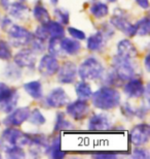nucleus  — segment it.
I'll use <instances>...</instances> for the list:
<instances>
[{
  "label": "nucleus",
  "instance_id": "f257e3e1",
  "mask_svg": "<svg viewBox=\"0 0 150 159\" xmlns=\"http://www.w3.org/2000/svg\"><path fill=\"white\" fill-rule=\"evenodd\" d=\"M92 102L97 109L110 111L120 104L119 92L112 87H102L92 94Z\"/></svg>",
  "mask_w": 150,
  "mask_h": 159
},
{
  "label": "nucleus",
  "instance_id": "f03ea898",
  "mask_svg": "<svg viewBox=\"0 0 150 159\" xmlns=\"http://www.w3.org/2000/svg\"><path fill=\"white\" fill-rule=\"evenodd\" d=\"M104 67L102 63L94 57L85 59L77 68V74L82 81H92L103 75Z\"/></svg>",
  "mask_w": 150,
  "mask_h": 159
},
{
  "label": "nucleus",
  "instance_id": "7ed1b4c3",
  "mask_svg": "<svg viewBox=\"0 0 150 159\" xmlns=\"http://www.w3.org/2000/svg\"><path fill=\"white\" fill-rule=\"evenodd\" d=\"M29 145L27 133L22 132L14 127H8L3 130L1 138H0V148L2 150H6L7 148L14 146H27Z\"/></svg>",
  "mask_w": 150,
  "mask_h": 159
},
{
  "label": "nucleus",
  "instance_id": "20e7f679",
  "mask_svg": "<svg viewBox=\"0 0 150 159\" xmlns=\"http://www.w3.org/2000/svg\"><path fill=\"white\" fill-rule=\"evenodd\" d=\"M113 72L115 74L121 82L129 81L135 77V67L132 63V59L116 55L114 56L112 62Z\"/></svg>",
  "mask_w": 150,
  "mask_h": 159
},
{
  "label": "nucleus",
  "instance_id": "39448f33",
  "mask_svg": "<svg viewBox=\"0 0 150 159\" xmlns=\"http://www.w3.org/2000/svg\"><path fill=\"white\" fill-rule=\"evenodd\" d=\"M32 34L26 28L19 26V25H12L9 26L8 29V39L11 43L15 48H22L30 43L32 39Z\"/></svg>",
  "mask_w": 150,
  "mask_h": 159
},
{
  "label": "nucleus",
  "instance_id": "423d86ee",
  "mask_svg": "<svg viewBox=\"0 0 150 159\" xmlns=\"http://www.w3.org/2000/svg\"><path fill=\"white\" fill-rule=\"evenodd\" d=\"M150 138V127L148 124H138L130 132V141L135 146L147 144Z\"/></svg>",
  "mask_w": 150,
  "mask_h": 159
},
{
  "label": "nucleus",
  "instance_id": "0eeeda50",
  "mask_svg": "<svg viewBox=\"0 0 150 159\" xmlns=\"http://www.w3.org/2000/svg\"><path fill=\"white\" fill-rule=\"evenodd\" d=\"M66 112L74 120H82L90 112V106L87 99H78L74 102L69 103L66 107Z\"/></svg>",
  "mask_w": 150,
  "mask_h": 159
},
{
  "label": "nucleus",
  "instance_id": "6e6552de",
  "mask_svg": "<svg viewBox=\"0 0 150 159\" xmlns=\"http://www.w3.org/2000/svg\"><path fill=\"white\" fill-rule=\"evenodd\" d=\"M57 74H58V81L61 84H72L75 82L77 77V66L71 61H66L61 67H59Z\"/></svg>",
  "mask_w": 150,
  "mask_h": 159
},
{
  "label": "nucleus",
  "instance_id": "1a4fd4ad",
  "mask_svg": "<svg viewBox=\"0 0 150 159\" xmlns=\"http://www.w3.org/2000/svg\"><path fill=\"white\" fill-rule=\"evenodd\" d=\"M69 102V96L67 95L63 88L58 87L53 89L52 91L47 94L45 98V103L47 107H55V109H59L64 106H66Z\"/></svg>",
  "mask_w": 150,
  "mask_h": 159
},
{
  "label": "nucleus",
  "instance_id": "9d476101",
  "mask_svg": "<svg viewBox=\"0 0 150 159\" xmlns=\"http://www.w3.org/2000/svg\"><path fill=\"white\" fill-rule=\"evenodd\" d=\"M59 67L60 65L58 59L55 56L47 54V55H44L40 59L39 65H38V70L43 77H53L54 75L57 74Z\"/></svg>",
  "mask_w": 150,
  "mask_h": 159
},
{
  "label": "nucleus",
  "instance_id": "9b49d317",
  "mask_svg": "<svg viewBox=\"0 0 150 159\" xmlns=\"http://www.w3.org/2000/svg\"><path fill=\"white\" fill-rule=\"evenodd\" d=\"M30 114V109L28 107H18L9 113V115L3 120V124L7 127H15L22 125L25 121H27Z\"/></svg>",
  "mask_w": 150,
  "mask_h": 159
},
{
  "label": "nucleus",
  "instance_id": "f8f14e48",
  "mask_svg": "<svg viewBox=\"0 0 150 159\" xmlns=\"http://www.w3.org/2000/svg\"><path fill=\"white\" fill-rule=\"evenodd\" d=\"M15 64L20 68L34 69L36 65V56L31 49H23L15 54L14 58Z\"/></svg>",
  "mask_w": 150,
  "mask_h": 159
},
{
  "label": "nucleus",
  "instance_id": "ddd939ff",
  "mask_svg": "<svg viewBox=\"0 0 150 159\" xmlns=\"http://www.w3.org/2000/svg\"><path fill=\"white\" fill-rule=\"evenodd\" d=\"M110 23L112 24L113 27H115L116 29L121 31L123 34H126L127 36H134L136 35V28L135 25L132 24L127 20L126 17L121 16L119 14H115L110 20Z\"/></svg>",
  "mask_w": 150,
  "mask_h": 159
},
{
  "label": "nucleus",
  "instance_id": "4468645a",
  "mask_svg": "<svg viewBox=\"0 0 150 159\" xmlns=\"http://www.w3.org/2000/svg\"><path fill=\"white\" fill-rule=\"evenodd\" d=\"M88 129L92 131L108 130L111 127V120L106 114H95L88 120Z\"/></svg>",
  "mask_w": 150,
  "mask_h": 159
},
{
  "label": "nucleus",
  "instance_id": "2eb2a0df",
  "mask_svg": "<svg viewBox=\"0 0 150 159\" xmlns=\"http://www.w3.org/2000/svg\"><path fill=\"white\" fill-rule=\"evenodd\" d=\"M123 91L131 98H140L144 95L145 87L141 80L133 78L123 86Z\"/></svg>",
  "mask_w": 150,
  "mask_h": 159
},
{
  "label": "nucleus",
  "instance_id": "dca6fc26",
  "mask_svg": "<svg viewBox=\"0 0 150 159\" xmlns=\"http://www.w3.org/2000/svg\"><path fill=\"white\" fill-rule=\"evenodd\" d=\"M117 55L126 57V58L134 59L138 56V51L131 40L122 39L117 44Z\"/></svg>",
  "mask_w": 150,
  "mask_h": 159
},
{
  "label": "nucleus",
  "instance_id": "f3484780",
  "mask_svg": "<svg viewBox=\"0 0 150 159\" xmlns=\"http://www.w3.org/2000/svg\"><path fill=\"white\" fill-rule=\"evenodd\" d=\"M8 12L12 18L18 20H25L29 16V8L27 5H25L23 2L15 1L12 2L8 6Z\"/></svg>",
  "mask_w": 150,
  "mask_h": 159
},
{
  "label": "nucleus",
  "instance_id": "a211bd4d",
  "mask_svg": "<svg viewBox=\"0 0 150 159\" xmlns=\"http://www.w3.org/2000/svg\"><path fill=\"white\" fill-rule=\"evenodd\" d=\"M61 49L63 53L66 55H75L80 51L81 44L77 39H68V37H62L60 40Z\"/></svg>",
  "mask_w": 150,
  "mask_h": 159
},
{
  "label": "nucleus",
  "instance_id": "6ab92c4d",
  "mask_svg": "<svg viewBox=\"0 0 150 159\" xmlns=\"http://www.w3.org/2000/svg\"><path fill=\"white\" fill-rule=\"evenodd\" d=\"M45 152L52 158L55 159H62L66 156V153L61 150V136L58 135L57 138L53 139L52 144L47 146Z\"/></svg>",
  "mask_w": 150,
  "mask_h": 159
},
{
  "label": "nucleus",
  "instance_id": "aec40b11",
  "mask_svg": "<svg viewBox=\"0 0 150 159\" xmlns=\"http://www.w3.org/2000/svg\"><path fill=\"white\" fill-rule=\"evenodd\" d=\"M19 94L17 91H14L11 96H8L7 98H5L4 100L0 101V112L5 113V114H9L11 111H14L15 109L18 104V100H19Z\"/></svg>",
  "mask_w": 150,
  "mask_h": 159
},
{
  "label": "nucleus",
  "instance_id": "412c9836",
  "mask_svg": "<svg viewBox=\"0 0 150 159\" xmlns=\"http://www.w3.org/2000/svg\"><path fill=\"white\" fill-rule=\"evenodd\" d=\"M104 34L101 32V31H98L88 39V43H87V47L88 49L92 51V52H96V51L101 50L104 46Z\"/></svg>",
  "mask_w": 150,
  "mask_h": 159
},
{
  "label": "nucleus",
  "instance_id": "4be33fe9",
  "mask_svg": "<svg viewBox=\"0 0 150 159\" xmlns=\"http://www.w3.org/2000/svg\"><path fill=\"white\" fill-rule=\"evenodd\" d=\"M24 89L34 99H40L42 97V85L39 81H32L24 84Z\"/></svg>",
  "mask_w": 150,
  "mask_h": 159
},
{
  "label": "nucleus",
  "instance_id": "5701e85b",
  "mask_svg": "<svg viewBox=\"0 0 150 159\" xmlns=\"http://www.w3.org/2000/svg\"><path fill=\"white\" fill-rule=\"evenodd\" d=\"M44 26L46 28L49 37L62 39V37L65 36V29L62 26V24L59 23V22L49 20L46 24H44Z\"/></svg>",
  "mask_w": 150,
  "mask_h": 159
},
{
  "label": "nucleus",
  "instance_id": "b1692460",
  "mask_svg": "<svg viewBox=\"0 0 150 159\" xmlns=\"http://www.w3.org/2000/svg\"><path fill=\"white\" fill-rule=\"evenodd\" d=\"M28 134V139H29V145L32 147H36V148H43L46 149L49 146L47 143V139L44 134H40V133H34V134Z\"/></svg>",
  "mask_w": 150,
  "mask_h": 159
},
{
  "label": "nucleus",
  "instance_id": "393cba45",
  "mask_svg": "<svg viewBox=\"0 0 150 159\" xmlns=\"http://www.w3.org/2000/svg\"><path fill=\"white\" fill-rule=\"evenodd\" d=\"M90 11L91 14L94 16L95 18L97 19H101L106 17L109 12V8H108V5L105 4L103 2H95L92 3V5L90 7Z\"/></svg>",
  "mask_w": 150,
  "mask_h": 159
},
{
  "label": "nucleus",
  "instance_id": "a878e982",
  "mask_svg": "<svg viewBox=\"0 0 150 159\" xmlns=\"http://www.w3.org/2000/svg\"><path fill=\"white\" fill-rule=\"evenodd\" d=\"M75 92L79 99H88L92 94L91 86L87 82H79L75 86Z\"/></svg>",
  "mask_w": 150,
  "mask_h": 159
},
{
  "label": "nucleus",
  "instance_id": "bb28decb",
  "mask_svg": "<svg viewBox=\"0 0 150 159\" xmlns=\"http://www.w3.org/2000/svg\"><path fill=\"white\" fill-rule=\"evenodd\" d=\"M33 16L35 20L38 21L41 25L46 24L47 22L50 20L49 14L47 11V9L42 5H36L33 8Z\"/></svg>",
  "mask_w": 150,
  "mask_h": 159
},
{
  "label": "nucleus",
  "instance_id": "cd10ccee",
  "mask_svg": "<svg viewBox=\"0 0 150 159\" xmlns=\"http://www.w3.org/2000/svg\"><path fill=\"white\" fill-rule=\"evenodd\" d=\"M136 28V35L146 36L149 34L150 31V19L148 17L142 18L135 24Z\"/></svg>",
  "mask_w": 150,
  "mask_h": 159
},
{
  "label": "nucleus",
  "instance_id": "c85d7f7f",
  "mask_svg": "<svg viewBox=\"0 0 150 159\" xmlns=\"http://www.w3.org/2000/svg\"><path fill=\"white\" fill-rule=\"evenodd\" d=\"M72 129V124L69 122L68 120H66L65 115L60 112L57 114V119L55 123V131H61V130H68Z\"/></svg>",
  "mask_w": 150,
  "mask_h": 159
},
{
  "label": "nucleus",
  "instance_id": "c756f323",
  "mask_svg": "<svg viewBox=\"0 0 150 159\" xmlns=\"http://www.w3.org/2000/svg\"><path fill=\"white\" fill-rule=\"evenodd\" d=\"M31 124H33L35 126H41L45 123V117L43 116V114L40 112L39 109H34L33 111H30L29 117L27 119Z\"/></svg>",
  "mask_w": 150,
  "mask_h": 159
},
{
  "label": "nucleus",
  "instance_id": "7c9ffc66",
  "mask_svg": "<svg viewBox=\"0 0 150 159\" xmlns=\"http://www.w3.org/2000/svg\"><path fill=\"white\" fill-rule=\"evenodd\" d=\"M60 40L61 39H58V37H50L49 47H47L50 55H53L55 57H62L64 55L63 51L61 49Z\"/></svg>",
  "mask_w": 150,
  "mask_h": 159
},
{
  "label": "nucleus",
  "instance_id": "2f4dec72",
  "mask_svg": "<svg viewBox=\"0 0 150 159\" xmlns=\"http://www.w3.org/2000/svg\"><path fill=\"white\" fill-rule=\"evenodd\" d=\"M4 153L7 158H12V159L26 157V153H25V151L22 149L21 146H14V147L7 148L6 150H4Z\"/></svg>",
  "mask_w": 150,
  "mask_h": 159
},
{
  "label": "nucleus",
  "instance_id": "473e14b6",
  "mask_svg": "<svg viewBox=\"0 0 150 159\" xmlns=\"http://www.w3.org/2000/svg\"><path fill=\"white\" fill-rule=\"evenodd\" d=\"M4 74H5V77L7 79H9V80H18V79L21 78L20 67L17 66L15 64L7 65V67H6Z\"/></svg>",
  "mask_w": 150,
  "mask_h": 159
},
{
  "label": "nucleus",
  "instance_id": "72a5a7b5",
  "mask_svg": "<svg viewBox=\"0 0 150 159\" xmlns=\"http://www.w3.org/2000/svg\"><path fill=\"white\" fill-rule=\"evenodd\" d=\"M44 41L45 40H42L40 39H38L36 36H32V39L30 40V49L33 51L35 53H42L44 49H45V44H44Z\"/></svg>",
  "mask_w": 150,
  "mask_h": 159
},
{
  "label": "nucleus",
  "instance_id": "f704fd0d",
  "mask_svg": "<svg viewBox=\"0 0 150 159\" xmlns=\"http://www.w3.org/2000/svg\"><path fill=\"white\" fill-rule=\"evenodd\" d=\"M12 54L11 47L4 40H0V59L1 60H9L11 58Z\"/></svg>",
  "mask_w": 150,
  "mask_h": 159
},
{
  "label": "nucleus",
  "instance_id": "c9c22d12",
  "mask_svg": "<svg viewBox=\"0 0 150 159\" xmlns=\"http://www.w3.org/2000/svg\"><path fill=\"white\" fill-rule=\"evenodd\" d=\"M55 15L60 21L59 23L63 25H68L69 24V12L62 8H56L55 9Z\"/></svg>",
  "mask_w": 150,
  "mask_h": 159
},
{
  "label": "nucleus",
  "instance_id": "e433bc0d",
  "mask_svg": "<svg viewBox=\"0 0 150 159\" xmlns=\"http://www.w3.org/2000/svg\"><path fill=\"white\" fill-rule=\"evenodd\" d=\"M14 91H15V89H11L6 84H4V83L0 82V101L4 100L5 98L11 96Z\"/></svg>",
  "mask_w": 150,
  "mask_h": 159
},
{
  "label": "nucleus",
  "instance_id": "4c0bfd02",
  "mask_svg": "<svg viewBox=\"0 0 150 159\" xmlns=\"http://www.w3.org/2000/svg\"><path fill=\"white\" fill-rule=\"evenodd\" d=\"M68 32L69 34L71 35L73 39H77V40H84L85 39V34L84 31L79 30V29H76V28H73V27H68Z\"/></svg>",
  "mask_w": 150,
  "mask_h": 159
},
{
  "label": "nucleus",
  "instance_id": "58836bf2",
  "mask_svg": "<svg viewBox=\"0 0 150 159\" xmlns=\"http://www.w3.org/2000/svg\"><path fill=\"white\" fill-rule=\"evenodd\" d=\"M34 36L38 37V39H42V40H46L47 39H49V33H47V30L44 25H41V26L37 27L36 31H35V33L33 34Z\"/></svg>",
  "mask_w": 150,
  "mask_h": 159
},
{
  "label": "nucleus",
  "instance_id": "ea45409f",
  "mask_svg": "<svg viewBox=\"0 0 150 159\" xmlns=\"http://www.w3.org/2000/svg\"><path fill=\"white\" fill-rule=\"evenodd\" d=\"M133 157L137 159H140V158L147 159L149 158V152L146 150V149H140V148L135 149L133 152Z\"/></svg>",
  "mask_w": 150,
  "mask_h": 159
},
{
  "label": "nucleus",
  "instance_id": "a19ab883",
  "mask_svg": "<svg viewBox=\"0 0 150 159\" xmlns=\"http://www.w3.org/2000/svg\"><path fill=\"white\" fill-rule=\"evenodd\" d=\"M92 157L96 159H115L117 155L114 153H96L92 154Z\"/></svg>",
  "mask_w": 150,
  "mask_h": 159
},
{
  "label": "nucleus",
  "instance_id": "79ce46f5",
  "mask_svg": "<svg viewBox=\"0 0 150 159\" xmlns=\"http://www.w3.org/2000/svg\"><path fill=\"white\" fill-rule=\"evenodd\" d=\"M121 111H122L123 115L126 116V117H133L134 115H135V110L130 106V103H124Z\"/></svg>",
  "mask_w": 150,
  "mask_h": 159
},
{
  "label": "nucleus",
  "instance_id": "37998d69",
  "mask_svg": "<svg viewBox=\"0 0 150 159\" xmlns=\"http://www.w3.org/2000/svg\"><path fill=\"white\" fill-rule=\"evenodd\" d=\"M147 114V107H141L140 109H137L135 110V116H137L138 118L140 119H143L144 117L146 116Z\"/></svg>",
  "mask_w": 150,
  "mask_h": 159
},
{
  "label": "nucleus",
  "instance_id": "c03bdc74",
  "mask_svg": "<svg viewBox=\"0 0 150 159\" xmlns=\"http://www.w3.org/2000/svg\"><path fill=\"white\" fill-rule=\"evenodd\" d=\"M0 22H1V27L4 29V28H6L7 26H11V20L7 17H4L2 18V20H0Z\"/></svg>",
  "mask_w": 150,
  "mask_h": 159
},
{
  "label": "nucleus",
  "instance_id": "a18cd8bd",
  "mask_svg": "<svg viewBox=\"0 0 150 159\" xmlns=\"http://www.w3.org/2000/svg\"><path fill=\"white\" fill-rule=\"evenodd\" d=\"M136 2L138 3V5L140 7L147 9L149 7V1L148 0H136Z\"/></svg>",
  "mask_w": 150,
  "mask_h": 159
},
{
  "label": "nucleus",
  "instance_id": "49530a36",
  "mask_svg": "<svg viewBox=\"0 0 150 159\" xmlns=\"http://www.w3.org/2000/svg\"><path fill=\"white\" fill-rule=\"evenodd\" d=\"M9 0H0V5L2 6V7H4L5 9H7L8 8V6H9Z\"/></svg>",
  "mask_w": 150,
  "mask_h": 159
},
{
  "label": "nucleus",
  "instance_id": "de8ad7c7",
  "mask_svg": "<svg viewBox=\"0 0 150 159\" xmlns=\"http://www.w3.org/2000/svg\"><path fill=\"white\" fill-rule=\"evenodd\" d=\"M149 60H150V55H149V54H147V56L145 57V67H146V70H147V71H149V70H150Z\"/></svg>",
  "mask_w": 150,
  "mask_h": 159
},
{
  "label": "nucleus",
  "instance_id": "09e8293b",
  "mask_svg": "<svg viewBox=\"0 0 150 159\" xmlns=\"http://www.w3.org/2000/svg\"><path fill=\"white\" fill-rule=\"evenodd\" d=\"M58 1H59V0H50V3L54 4V5H56L57 3H58Z\"/></svg>",
  "mask_w": 150,
  "mask_h": 159
},
{
  "label": "nucleus",
  "instance_id": "8fccbe9b",
  "mask_svg": "<svg viewBox=\"0 0 150 159\" xmlns=\"http://www.w3.org/2000/svg\"><path fill=\"white\" fill-rule=\"evenodd\" d=\"M108 1H109V2H115L116 0H108Z\"/></svg>",
  "mask_w": 150,
  "mask_h": 159
},
{
  "label": "nucleus",
  "instance_id": "3c124183",
  "mask_svg": "<svg viewBox=\"0 0 150 159\" xmlns=\"http://www.w3.org/2000/svg\"><path fill=\"white\" fill-rule=\"evenodd\" d=\"M21 1H24V0H21Z\"/></svg>",
  "mask_w": 150,
  "mask_h": 159
},
{
  "label": "nucleus",
  "instance_id": "603ef678",
  "mask_svg": "<svg viewBox=\"0 0 150 159\" xmlns=\"http://www.w3.org/2000/svg\"><path fill=\"white\" fill-rule=\"evenodd\" d=\"M0 124H1V122H0Z\"/></svg>",
  "mask_w": 150,
  "mask_h": 159
}]
</instances>
